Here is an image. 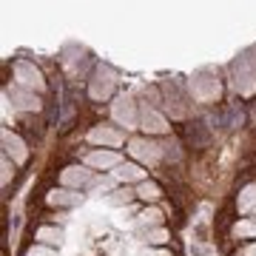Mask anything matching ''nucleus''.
Returning <instances> with one entry per match:
<instances>
[{
	"label": "nucleus",
	"instance_id": "nucleus-1",
	"mask_svg": "<svg viewBox=\"0 0 256 256\" xmlns=\"http://www.w3.org/2000/svg\"><path fill=\"white\" fill-rule=\"evenodd\" d=\"M185 137H188V142L196 148V146H205V142H208V131L202 128V122H191L188 131H185Z\"/></svg>",
	"mask_w": 256,
	"mask_h": 256
},
{
	"label": "nucleus",
	"instance_id": "nucleus-2",
	"mask_svg": "<svg viewBox=\"0 0 256 256\" xmlns=\"http://www.w3.org/2000/svg\"><path fill=\"white\" fill-rule=\"evenodd\" d=\"M18 72H20V77H26V86H37V88L43 86V82H40V72H37V68L32 72L26 63H18Z\"/></svg>",
	"mask_w": 256,
	"mask_h": 256
},
{
	"label": "nucleus",
	"instance_id": "nucleus-3",
	"mask_svg": "<svg viewBox=\"0 0 256 256\" xmlns=\"http://www.w3.org/2000/svg\"><path fill=\"white\" fill-rule=\"evenodd\" d=\"M137 194L142 196V200H156V196H160V188H156L154 182H142Z\"/></svg>",
	"mask_w": 256,
	"mask_h": 256
},
{
	"label": "nucleus",
	"instance_id": "nucleus-4",
	"mask_svg": "<svg viewBox=\"0 0 256 256\" xmlns=\"http://www.w3.org/2000/svg\"><path fill=\"white\" fill-rule=\"evenodd\" d=\"M117 176L120 180H134V176H142V171H140L137 165H120Z\"/></svg>",
	"mask_w": 256,
	"mask_h": 256
},
{
	"label": "nucleus",
	"instance_id": "nucleus-5",
	"mask_svg": "<svg viewBox=\"0 0 256 256\" xmlns=\"http://www.w3.org/2000/svg\"><path fill=\"white\" fill-rule=\"evenodd\" d=\"M92 140H97V142H120V137L114 134V131H102V128L100 131H94Z\"/></svg>",
	"mask_w": 256,
	"mask_h": 256
},
{
	"label": "nucleus",
	"instance_id": "nucleus-6",
	"mask_svg": "<svg viewBox=\"0 0 256 256\" xmlns=\"http://www.w3.org/2000/svg\"><path fill=\"white\" fill-rule=\"evenodd\" d=\"M6 146H9V151H14L20 160L26 156V151H23V146H20V140H14V137H9V134H6Z\"/></svg>",
	"mask_w": 256,
	"mask_h": 256
},
{
	"label": "nucleus",
	"instance_id": "nucleus-7",
	"mask_svg": "<svg viewBox=\"0 0 256 256\" xmlns=\"http://www.w3.org/2000/svg\"><path fill=\"white\" fill-rule=\"evenodd\" d=\"M114 160H117L114 154H94V156H92L94 165H108V162H114Z\"/></svg>",
	"mask_w": 256,
	"mask_h": 256
},
{
	"label": "nucleus",
	"instance_id": "nucleus-8",
	"mask_svg": "<svg viewBox=\"0 0 256 256\" xmlns=\"http://www.w3.org/2000/svg\"><path fill=\"white\" fill-rule=\"evenodd\" d=\"M40 239H46V242H60V230H40Z\"/></svg>",
	"mask_w": 256,
	"mask_h": 256
}]
</instances>
